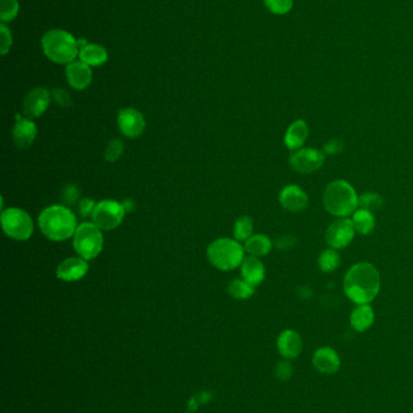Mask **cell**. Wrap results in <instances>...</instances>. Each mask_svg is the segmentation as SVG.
<instances>
[{
  "label": "cell",
  "mask_w": 413,
  "mask_h": 413,
  "mask_svg": "<svg viewBox=\"0 0 413 413\" xmlns=\"http://www.w3.org/2000/svg\"><path fill=\"white\" fill-rule=\"evenodd\" d=\"M348 299L357 304H368L381 290V276L370 263H358L348 269L343 282Z\"/></svg>",
  "instance_id": "6da1fadb"
},
{
  "label": "cell",
  "mask_w": 413,
  "mask_h": 413,
  "mask_svg": "<svg viewBox=\"0 0 413 413\" xmlns=\"http://www.w3.org/2000/svg\"><path fill=\"white\" fill-rule=\"evenodd\" d=\"M38 225L41 234L52 242L73 238L78 227L76 214L62 204H52L41 210Z\"/></svg>",
  "instance_id": "7a4b0ae2"
},
{
  "label": "cell",
  "mask_w": 413,
  "mask_h": 413,
  "mask_svg": "<svg viewBox=\"0 0 413 413\" xmlns=\"http://www.w3.org/2000/svg\"><path fill=\"white\" fill-rule=\"evenodd\" d=\"M323 202L330 214L348 218L358 210L359 196L350 183L342 179L333 180L325 188Z\"/></svg>",
  "instance_id": "3957f363"
},
{
  "label": "cell",
  "mask_w": 413,
  "mask_h": 413,
  "mask_svg": "<svg viewBox=\"0 0 413 413\" xmlns=\"http://www.w3.org/2000/svg\"><path fill=\"white\" fill-rule=\"evenodd\" d=\"M41 45L46 57L59 65H70L79 55V41L66 30H52L46 32Z\"/></svg>",
  "instance_id": "277c9868"
},
{
  "label": "cell",
  "mask_w": 413,
  "mask_h": 413,
  "mask_svg": "<svg viewBox=\"0 0 413 413\" xmlns=\"http://www.w3.org/2000/svg\"><path fill=\"white\" fill-rule=\"evenodd\" d=\"M245 248L237 239L217 238L207 247V259L220 271H233L240 267L245 256Z\"/></svg>",
  "instance_id": "5b68a950"
},
{
  "label": "cell",
  "mask_w": 413,
  "mask_h": 413,
  "mask_svg": "<svg viewBox=\"0 0 413 413\" xmlns=\"http://www.w3.org/2000/svg\"><path fill=\"white\" fill-rule=\"evenodd\" d=\"M73 248L78 256L83 259H96L101 254L105 244L103 231L92 221L78 225L76 234L73 236Z\"/></svg>",
  "instance_id": "8992f818"
},
{
  "label": "cell",
  "mask_w": 413,
  "mask_h": 413,
  "mask_svg": "<svg viewBox=\"0 0 413 413\" xmlns=\"http://www.w3.org/2000/svg\"><path fill=\"white\" fill-rule=\"evenodd\" d=\"M1 229L4 234L15 241H28L34 232V224L25 210L10 207L1 210Z\"/></svg>",
  "instance_id": "52a82bcc"
},
{
  "label": "cell",
  "mask_w": 413,
  "mask_h": 413,
  "mask_svg": "<svg viewBox=\"0 0 413 413\" xmlns=\"http://www.w3.org/2000/svg\"><path fill=\"white\" fill-rule=\"evenodd\" d=\"M125 214L126 210L121 202L114 199H103L97 203L91 220L102 231H112L120 226Z\"/></svg>",
  "instance_id": "ba28073f"
},
{
  "label": "cell",
  "mask_w": 413,
  "mask_h": 413,
  "mask_svg": "<svg viewBox=\"0 0 413 413\" xmlns=\"http://www.w3.org/2000/svg\"><path fill=\"white\" fill-rule=\"evenodd\" d=\"M288 162L293 170L302 175H309L323 167V164H325V154L324 151L314 148H302L293 151Z\"/></svg>",
  "instance_id": "9c48e42d"
},
{
  "label": "cell",
  "mask_w": 413,
  "mask_h": 413,
  "mask_svg": "<svg viewBox=\"0 0 413 413\" xmlns=\"http://www.w3.org/2000/svg\"><path fill=\"white\" fill-rule=\"evenodd\" d=\"M355 236L353 221L349 218H338L328 226L325 241L332 249H343L352 243Z\"/></svg>",
  "instance_id": "30bf717a"
},
{
  "label": "cell",
  "mask_w": 413,
  "mask_h": 413,
  "mask_svg": "<svg viewBox=\"0 0 413 413\" xmlns=\"http://www.w3.org/2000/svg\"><path fill=\"white\" fill-rule=\"evenodd\" d=\"M116 124L121 135L130 139L141 137L146 130L145 116L142 115L141 111H138L135 108H124L119 110L116 116Z\"/></svg>",
  "instance_id": "8fae6325"
},
{
  "label": "cell",
  "mask_w": 413,
  "mask_h": 413,
  "mask_svg": "<svg viewBox=\"0 0 413 413\" xmlns=\"http://www.w3.org/2000/svg\"><path fill=\"white\" fill-rule=\"evenodd\" d=\"M51 95L44 87H36L30 91L23 100V114L28 119H38L50 105Z\"/></svg>",
  "instance_id": "7c38bea8"
},
{
  "label": "cell",
  "mask_w": 413,
  "mask_h": 413,
  "mask_svg": "<svg viewBox=\"0 0 413 413\" xmlns=\"http://www.w3.org/2000/svg\"><path fill=\"white\" fill-rule=\"evenodd\" d=\"M89 272V261L81 256H73L63 260L56 267V277L67 283L78 282Z\"/></svg>",
  "instance_id": "4fadbf2b"
},
{
  "label": "cell",
  "mask_w": 413,
  "mask_h": 413,
  "mask_svg": "<svg viewBox=\"0 0 413 413\" xmlns=\"http://www.w3.org/2000/svg\"><path fill=\"white\" fill-rule=\"evenodd\" d=\"M36 135H38V127L36 122L25 116L22 118L17 115L15 126L12 130V138L17 149H30L32 144L34 143Z\"/></svg>",
  "instance_id": "5bb4252c"
},
{
  "label": "cell",
  "mask_w": 413,
  "mask_h": 413,
  "mask_svg": "<svg viewBox=\"0 0 413 413\" xmlns=\"http://www.w3.org/2000/svg\"><path fill=\"white\" fill-rule=\"evenodd\" d=\"M279 202L288 212L298 213L308 207V194L298 185H286L279 194Z\"/></svg>",
  "instance_id": "9a60e30c"
},
{
  "label": "cell",
  "mask_w": 413,
  "mask_h": 413,
  "mask_svg": "<svg viewBox=\"0 0 413 413\" xmlns=\"http://www.w3.org/2000/svg\"><path fill=\"white\" fill-rule=\"evenodd\" d=\"M66 78L72 89L85 90L92 81V71L90 65L81 60H74L66 67Z\"/></svg>",
  "instance_id": "2e32d148"
},
{
  "label": "cell",
  "mask_w": 413,
  "mask_h": 413,
  "mask_svg": "<svg viewBox=\"0 0 413 413\" xmlns=\"http://www.w3.org/2000/svg\"><path fill=\"white\" fill-rule=\"evenodd\" d=\"M313 365L319 372L332 375L341 366V359L337 352L331 347H321L313 355Z\"/></svg>",
  "instance_id": "e0dca14e"
},
{
  "label": "cell",
  "mask_w": 413,
  "mask_h": 413,
  "mask_svg": "<svg viewBox=\"0 0 413 413\" xmlns=\"http://www.w3.org/2000/svg\"><path fill=\"white\" fill-rule=\"evenodd\" d=\"M302 347V339L295 330H285L277 337V349L284 358H297Z\"/></svg>",
  "instance_id": "ac0fdd59"
},
{
  "label": "cell",
  "mask_w": 413,
  "mask_h": 413,
  "mask_svg": "<svg viewBox=\"0 0 413 413\" xmlns=\"http://www.w3.org/2000/svg\"><path fill=\"white\" fill-rule=\"evenodd\" d=\"M242 279L253 285L255 288L262 283L266 278V267L260 258L248 255L240 266Z\"/></svg>",
  "instance_id": "d6986e66"
},
{
  "label": "cell",
  "mask_w": 413,
  "mask_h": 413,
  "mask_svg": "<svg viewBox=\"0 0 413 413\" xmlns=\"http://www.w3.org/2000/svg\"><path fill=\"white\" fill-rule=\"evenodd\" d=\"M309 130H308L307 122L304 120H296L291 125L288 126L284 143L286 148L291 151L302 149L303 145L307 142Z\"/></svg>",
  "instance_id": "ffe728a7"
},
{
  "label": "cell",
  "mask_w": 413,
  "mask_h": 413,
  "mask_svg": "<svg viewBox=\"0 0 413 413\" xmlns=\"http://www.w3.org/2000/svg\"><path fill=\"white\" fill-rule=\"evenodd\" d=\"M373 322L374 312L370 304H358V307L354 309L350 314V325L358 333H363L368 330L372 326Z\"/></svg>",
  "instance_id": "44dd1931"
},
{
  "label": "cell",
  "mask_w": 413,
  "mask_h": 413,
  "mask_svg": "<svg viewBox=\"0 0 413 413\" xmlns=\"http://www.w3.org/2000/svg\"><path fill=\"white\" fill-rule=\"evenodd\" d=\"M245 252L256 258H263L271 253L273 248L272 239L266 234H253L245 242Z\"/></svg>",
  "instance_id": "7402d4cb"
},
{
  "label": "cell",
  "mask_w": 413,
  "mask_h": 413,
  "mask_svg": "<svg viewBox=\"0 0 413 413\" xmlns=\"http://www.w3.org/2000/svg\"><path fill=\"white\" fill-rule=\"evenodd\" d=\"M81 62H84L90 67H100L105 65L108 60V54L106 49L97 44H86L81 47L79 52Z\"/></svg>",
  "instance_id": "603a6c76"
},
{
  "label": "cell",
  "mask_w": 413,
  "mask_h": 413,
  "mask_svg": "<svg viewBox=\"0 0 413 413\" xmlns=\"http://www.w3.org/2000/svg\"><path fill=\"white\" fill-rule=\"evenodd\" d=\"M352 221H353L355 232L363 234V236H368V234H371L373 229H374V224H376L372 212L363 210V208L354 212Z\"/></svg>",
  "instance_id": "cb8c5ba5"
},
{
  "label": "cell",
  "mask_w": 413,
  "mask_h": 413,
  "mask_svg": "<svg viewBox=\"0 0 413 413\" xmlns=\"http://www.w3.org/2000/svg\"><path fill=\"white\" fill-rule=\"evenodd\" d=\"M255 287L245 279L237 278L228 285V294L237 300H247L255 294Z\"/></svg>",
  "instance_id": "d4e9b609"
},
{
  "label": "cell",
  "mask_w": 413,
  "mask_h": 413,
  "mask_svg": "<svg viewBox=\"0 0 413 413\" xmlns=\"http://www.w3.org/2000/svg\"><path fill=\"white\" fill-rule=\"evenodd\" d=\"M317 265H319V269H321V272L324 274H331L339 267L341 256L338 254L337 250L332 249V248L324 250L319 256Z\"/></svg>",
  "instance_id": "484cf974"
},
{
  "label": "cell",
  "mask_w": 413,
  "mask_h": 413,
  "mask_svg": "<svg viewBox=\"0 0 413 413\" xmlns=\"http://www.w3.org/2000/svg\"><path fill=\"white\" fill-rule=\"evenodd\" d=\"M233 234L237 242H246L247 239L253 236V221L251 218L247 215L240 216L234 224Z\"/></svg>",
  "instance_id": "4316f807"
},
{
  "label": "cell",
  "mask_w": 413,
  "mask_h": 413,
  "mask_svg": "<svg viewBox=\"0 0 413 413\" xmlns=\"http://www.w3.org/2000/svg\"><path fill=\"white\" fill-rule=\"evenodd\" d=\"M20 11V4L17 0H1L0 1V20L3 23L15 20Z\"/></svg>",
  "instance_id": "83f0119b"
},
{
  "label": "cell",
  "mask_w": 413,
  "mask_h": 413,
  "mask_svg": "<svg viewBox=\"0 0 413 413\" xmlns=\"http://www.w3.org/2000/svg\"><path fill=\"white\" fill-rule=\"evenodd\" d=\"M382 205H383V199L381 194L376 192H366L359 196V207L363 210L373 212L379 210Z\"/></svg>",
  "instance_id": "f1b7e54d"
},
{
  "label": "cell",
  "mask_w": 413,
  "mask_h": 413,
  "mask_svg": "<svg viewBox=\"0 0 413 413\" xmlns=\"http://www.w3.org/2000/svg\"><path fill=\"white\" fill-rule=\"evenodd\" d=\"M264 5L274 15H286L293 10V0H264Z\"/></svg>",
  "instance_id": "f546056e"
},
{
  "label": "cell",
  "mask_w": 413,
  "mask_h": 413,
  "mask_svg": "<svg viewBox=\"0 0 413 413\" xmlns=\"http://www.w3.org/2000/svg\"><path fill=\"white\" fill-rule=\"evenodd\" d=\"M124 153V143L120 139H113L105 150V159L108 162H116Z\"/></svg>",
  "instance_id": "4dcf8cb0"
},
{
  "label": "cell",
  "mask_w": 413,
  "mask_h": 413,
  "mask_svg": "<svg viewBox=\"0 0 413 413\" xmlns=\"http://www.w3.org/2000/svg\"><path fill=\"white\" fill-rule=\"evenodd\" d=\"M81 197V191L76 188V185L68 184L62 190V201L65 202V205H73L79 201Z\"/></svg>",
  "instance_id": "1f68e13d"
},
{
  "label": "cell",
  "mask_w": 413,
  "mask_h": 413,
  "mask_svg": "<svg viewBox=\"0 0 413 413\" xmlns=\"http://www.w3.org/2000/svg\"><path fill=\"white\" fill-rule=\"evenodd\" d=\"M12 44V35L11 32L4 23L0 25V52L1 55L6 56L10 50Z\"/></svg>",
  "instance_id": "d6a6232c"
},
{
  "label": "cell",
  "mask_w": 413,
  "mask_h": 413,
  "mask_svg": "<svg viewBox=\"0 0 413 413\" xmlns=\"http://www.w3.org/2000/svg\"><path fill=\"white\" fill-rule=\"evenodd\" d=\"M293 364L288 360H284L277 364L275 368V377L280 381H288L293 377Z\"/></svg>",
  "instance_id": "836d02e7"
},
{
  "label": "cell",
  "mask_w": 413,
  "mask_h": 413,
  "mask_svg": "<svg viewBox=\"0 0 413 413\" xmlns=\"http://www.w3.org/2000/svg\"><path fill=\"white\" fill-rule=\"evenodd\" d=\"M97 203L95 202V199H90V197H85V199H81L78 203V212L81 214V218H87V216H92L95 208H96Z\"/></svg>",
  "instance_id": "e575fe53"
},
{
  "label": "cell",
  "mask_w": 413,
  "mask_h": 413,
  "mask_svg": "<svg viewBox=\"0 0 413 413\" xmlns=\"http://www.w3.org/2000/svg\"><path fill=\"white\" fill-rule=\"evenodd\" d=\"M344 149V143L342 140L335 138V139L328 140L326 144L324 145V154L337 155L342 153Z\"/></svg>",
  "instance_id": "d590c367"
},
{
  "label": "cell",
  "mask_w": 413,
  "mask_h": 413,
  "mask_svg": "<svg viewBox=\"0 0 413 413\" xmlns=\"http://www.w3.org/2000/svg\"><path fill=\"white\" fill-rule=\"evenodd\" d=\"M52 97H54L56 103L60 104L61 107H68V105H71V97H70V95H68L65 90H54V92H52Z\"/></svg>",
  "instance_id": "8d00e7d4"
},
{
  "label": "cell",
  "mask_w": 413,
  "mask_h": 413,
  "mask_svg": "<svg viewBox=\"0 0 413 413\" xmlns=\"http://www.w3.org/2000/svg\"><path fill=\"white\" fill-rule=\"evenodd\" d=\"M121 203H123V205H124V208H125L126 213H130V212H132V210H135V207H136V205H135V202H134V201H132V199H125V201H123Z\"/></svg>",
  "instance_id": "74e56055"
}]
</instances>
